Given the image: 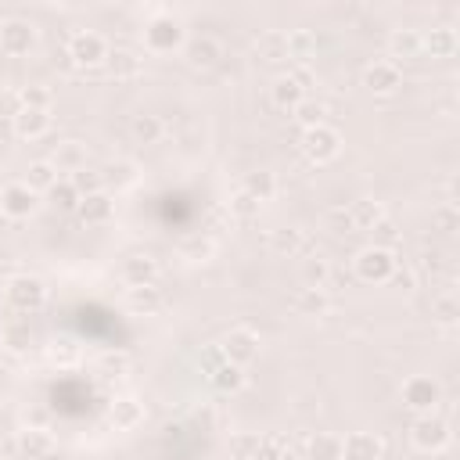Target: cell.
Wrapping results in <instances>:
<instances>
[{
	"instance_id": "cell-1",
	"label": "cell",
	"mask_w": 460,
	"mask_h": 460,
	"mask_svg": "<svg viewBox=\"0 0 460 460\" xmlns=\"http://www.w3.org/2000/svg\"><path fill=\"white\" fill-rule=\"evenodd\" d=\"M187 43V29H183V18L172 14V11H158L147 25H144V47L151 54H172Z\"/></svg>"
},
{
	"instance_id": "cell-2",
	"label": "cell",
	"mask_w": 460,
	"mask_h": 460,
	"mask_svg": "<svg viewBox=\"0 0 460 460\" xmlns=\"http://www.w3.org/2000/svg\"><path fill=\"white\" fill-rule=\"evenodd\" d=\"M399 259L392 248H381V244H367L356 252L352 259V273L363 280V284H388V277L395 273Z\"/></svg>"
},
{
	"instance_id": "cell-3",
	"label": "cell",
	"mask_w": 460,
	"mask_h": 460,
	"mask_svg": "<svg viewBox=\"0 0 460 460\" xmlns=\"http://www.w3.org/2000/svg\"><path fill=\"white\" fill-rule=\"evenodd\" d=\"M4 298H7V305H11L18 316H32V313H40L43 302H47V284H43L40 277H32V273L11 277Z\"/></svg>"
},
{
	"instance_id": "cell-4",
	"label": "cell",
	"mask_w": 460,
	"mask_h": 460,
	"mask_svg": "<svg viewBox=\"0 0 460 460\" xmlns=\"http://www.w3.org/2000/svg\"><path fill=\"white\" fill-rule=\"evenodd\" d=\"M399 395H402V406H406V410H413L417 417H424V413H435V410H438V402H442V385H438L435 377H428V374H410V377L402 381Z\"/></svg>"
},
{
	"instance_id": "cell-5",
	"label": "cell",
	"mask_w": 460,
	"mask_h": 460,
	"mask_svg": "<svg viewBox=\"0 0 460 460\" xmlns=\"http://www.w3.org/2000/svg\"><path fill=\"white\" fill-rule=\"evenodd\" d=\"M40 43V29L29 18H7L0 22V54L4 58H29Z\"/></svg>"
},
{
	"instance_id": "cell-6",
	"label": "cell",
	"mask_w": 460,
	"mask_h": 460,
	"mask_svg": "<svg viewBox=\"0 0 460 460\" xmlns=\"http://www.w3.org/2000/svg\"><path fill=\"white\" fill-rule=\"evenodd\" d=\"M410 442H413V449H420V453H442V449L453 442L449 420L438 417V413H424V417H417L413 428H410Z\"/></svg>"
},
{
	"instance_id": "cell-7",
	"label": "cell",
	"mask_w": 460,
	"mask_h": 460,
	"mask_svg": "<svg viewBox=\"0 0 460 460\" xmlns=\"http://www.w3.org/2000/svg\"><path fill=\"white\" fill-rule=\"evenodd\" d=\"M108 40L101 36V32H90V29H83V32H75L72 40H68V58H72V68H97V65H104L108 61Z\"/></svg>"
},
{
	"instance_id": "cell-8",
	"label": "cell",
	"mask_w": 460,
	"mask_h": 460,
	"mask_svg": "<svg viewBox=\"0 0 460 460\" xmlns=\"http://www.w3.org/2000/svg\"><path fill=\"white\" fill-rule=\"evenodd\" d=\"M338 151H341V133L334 129V126H313V129H302V155L309 158V162H316V165H323V162H331V158H338Z\"/></svg>"
},
{
	"instance_id": "cell-9",
	"label": "cell",
	"mask_w": 460,
	"mask_h": 460,
	"mask_svg": "<svg viewBox=\"0 0 460 460\" xmlns=\"http://www.w3.org/2000/svg\"><path fill=\"white\" fill-rule=\"evenodd\" d=\"M259 349H262V341H259V334L252 327H230L223 334V341H219L223 359L237 363V367H248L252 359H259Z\"/></svg>"
},
{
	"instance_id": "cell-10",
	"label": "cell",
	"mask_w": 460,
	"mask_h": 460,
	"mask_svg": "<svg viewBox=\"0 0 460 460\" xmlns=\"http://www.w3.org/2000/svg\"><path fill=\"white\" fill-rule=\"evenodd\" d=\"M363 86H367L370 93H377V97L395 93V90L402 86V68H399V61H392V58L370 61V65L363 68Z\"/></svg>"
},
{
	"instance_id": "cell-11",
	"label": "cell",
	"mask_w": 460,
	"mask_h": 460,
	"mask_svg": "<svg viewBox=\"0 0 460 460\" xmlns=\"http://www.w3.org/2000/svg\"><path fill=\"white\" fill-rule=\"evenodd\" d=\"M36 208H40V194L36 190H29L22 180L4 183V190H0V212L7 219H32Z\"/></svg>"
},
{
	"instance_id": "cell-12",
	"label": "cell",
	"mask_w": 460,
	"mask_h": 460,
	"mask_svg": "<svg viewBox=\"0 0 460 460\" xmlns=\"http://www.w3.org/2000/svg\"><path fill=\"white\" fill-rule=\"evenodd\" d=\"M50 122L54 119L43 108H18L11 115V129H14L18 140H40V137H47L50 133Z\"/></svg>"
},
{
	"instance_id": "cell-13",
	"label": "cell",
	"mask_w": 460,
	"mask_h": 460,
	"mask_svg": "<svg viewBox=\"0 0 460 460\" xmlns=\"http://www.w3.org/2000/svg\"><path fill=\"white\" fill-rule=\"evenodd\" d=\"M385 442L374 431H352L341 438V460H381Z\"/></svg>"
},
{
	"instance_id": "cell-14",
	"label": "cell",
	"mask_w": 460,
	"mask_h": 460,
	"mask_svg": "<svg viewBox=\"0 0 460 460\" xmlns=\"http://www.w3.org/2000/svg\"><path fill=\"white\" fill-rule=\"evenodd\" d=\"M183 58H187L194 68H212V65H219V58H223V43H219L216 36H187Z\"/></svg>"
},
{
	"instance_id": "cell-15",
	"label": "cell",
	"mask_w": 460,
	"mask_h": 460,
	"mask_svg": "<svg viewBox=\"0 0 460 460\" xmlns=\"http://www.w3.org/2000/svg\"><path fill=\"white\" fill-rule=\"evenodd\" d=\"M79 219L83 223H90V226H104V223H111V216H115V198L108 194V190H93V194H86V198H79Z\"/></svg>"
},
{
	"instance_id": "cell-16",
	"label": "cell",
	"mask_w": 460,
	"mask_h": 460,
	"mask_svg": "<svg viewBox=\"0 0 460 460\" xmlns=\"http://www.w3.org/2000/svg\"><path fill=\"white\" fill-rule=\"evenodd\" d=\"M456 47H460V36L449 25H435L428 32H420V50H428L431 58H453Z\"/></svg>"
},
{
	"instance_id": "cell-17",
	"label": "cell",
	"mask_w": 460,
	"mask_h": 460,
	"mask_svg": "<svg viewBox=\"0 0 460 460\" xmlns=\"http://www.w3.org/2000/svg\"><path fill=\"white\" fill-rule=\"evenodd\" d=\"M108 420H111L119 431H133L137 424H144V402H140V399H133V395H122V399H115V402H111Z\"/></svg>"
},
{
	"instance_id": "cell-18",
	"label": "cell",
	"mask_w": 460,
	"mask_h": 460,
	"mask_svg": "<svg viewBox=\"0 0 460 460\" xmlns=\"http://www.w3.org/2000/svg\"><path fill=\"white\" fill-rule=\"evenodd\" d=\"M0 341H4V349H7V352H29V349H32V341H36L32 323H29L25 316L7 320V323L0 327Z\"/></svg>"
},
{
	"instance_id": "cell-19",
	"label": "cell",
	"mask_w": 460,
	"mask_h": 460,
	"mask_svg": "<svg viewBox=\"0 0 460 460\" xmlns=\"http://www.w3.org/2000/svg\"><path fill=\"white\" fill-rule=\"evenodd\" d=\"M208 385H212L216 392L230 395V392H237V388L244 385V367H237V363H230V359H219V363L208 367Z\"/></svg>"
},
{
	"instance_id": "cell-20",
	"label": "cell",
	"mask_w": 460,
	"mask_h": 460,
	"mask_svg": "<svg viewBox=\"0 0 460 460\" xmlns=\"http://www.w3.org/2000/svg\"><path fill=\"white\" fill-rule=\"evenodd\" d=\"M50 162H54L58 172H79V169H86V144L83 140H61L54 147Z\"/></svg>"
},
{
	"instance_id": "cell-21",
	"label": "cell",
	"mask_w": 460,
	"mask_h": 460,
	"mask_svg": "<svg viewBox=\"0 0 460 460\" xmlns=\"http://www.w3.org/2000/svg\"><path fill=\"white\" fill-rule=\"evenodd\" d=\"M270 101H273L280 111H295V108L305 101V90H302L291 75H277L273 86H270Z\"/></svg>"
},
{
	"instance_id": "cell-22",
	"label": "cell",
	"mask_w": 460,
	"mask_h": 460,
	"mask_svg": "<svg viewBox=\"0 0 460 460\" xmlns=\"http://www.w3.org/2000/svg\"><path fill=\"white\" fill-rule=\"evenodd\" d=\"M349 219H352V230H374L385 219V208L377 198H356L349 205Z\"/></svg>"
},
{
	"instance_id": "cell-23",
	"label": "cell",
	"mask_w": 460,
	"mask_h": 460,
	"mask_svg": "<svg viewBox=\"0 0 460 460\" xmlns=\"http://www.w3.org/2000/svg\"><path fill=\"white\" fill-rule=\"evenodd\" d=\"M255 54H259L262 61H270V65L288 61V32H280V29H266V32H259V40H255Z\"/></svg>"
},
{
	"instance_id": "cell-24",
	"label": "cell",
	"mask_w": 460,
	"mask_h": 460,
	"mask_svg": "<svg viewBox=\"0 0 460 460\" xmlns=\"http://www.w3.org/2000/svg\"><path fill=\"white\" fill-rule=\"evenodd\" d=\"M162 133H165V122H162L155 111H140V115H133V122H129V137H133L137 144H158Z\"/></svg>"
},
{
	"instance_id": "cell-25",
	"label": "cell",
	"mask_w": 460,
	"mask_h": 460,
	"mask_svg": "<svg viewBox=\"0 0 460 460\" xmlns=\"http://www.w3.org/2000/svg\"><path fill=\"white\" fill-rule=\"evenodd\" d=\"M22 183H25L29 190H36V194H47V190L58 183V169H54V162H50V158H36V162H29Z\"/></svg>"
},
{
	"instance_id": "cell-26",
	"label": "cell",
	"mask_w": 460,
	"mask_h": 460,
	"mask_svg": "<svg viewBox=\"0 0 460 460\" xmlns=\"http://www.w3.org/2000/svg\"><path fill=\"white\" fill-rule=\"evenodd\" d=\"M155 273H158V266H155L151 255H133V259L122 262V280H126V288L155 284Z\"/></svg>"
},
{
	"instance_id": "cell-27",
	"label": "cell",
	"mask_w": 460,
	"mask_h": 460,
	"mask_svg": "<svg viewBox=\"0 0 460 460\" xmlns=\"http://www.w3.org/2000/svg\"><path fill=\"white\" fill-rule=\"evenodd\" d=\"M291 305H295L298 316H323L331 309V298H327L323 288H298V295H295Z\"/></svg>"
},
{
	"instance_id": "cell-28",
	"label": "cell",
	"mask_w": 460,
	"mask_h": 460,
	"mask_svg": "<svg viewBox=\"0 0 460 460\" xmlns=\"http://www.w3.org/2000/svg\"><path fill=\"white\" fill-rule=\"evenodd\" d=\"M305 460H341V435L316 431L305 446Z\"/></svg>"
},
{
	"instance_id": "cell-29",
	"label": "cell",
	"mask_w": 460,
	"mask_h": 460,
	"mask_svg": "<svg viewBox=\"0 0 460 460\" xmlns=\"http://www.w3.org/2000/svg\"><path fill=\"white\" fill-rule=\"evenodd\" d=\"M126 305H129L133 313H144V316H151V313H158V309H162V291H158L155 284H140V288H129V291H126Z\"/></svg>"
},
{
	"instance_id": "cell-30",
	"label": "cell",
	"mask_w": 460,
	"mask_h": 460,
	"mask_svg": "<svg viewBox=\"0 0 460 460\" xmlns=\"http://www.w3.org/2000/svg\"><path fill=\"white\" fill-rule=\"evenodd\" d=\"M241 190L262 205V201H270V198L277 194V176H273L270 169H255V172L244 176V187H241Z\"/></svg>"
},
{
	"instance_id": "cell-31",
	"label": "cell",
	"mask_w": 460,
	"mask_h": 460,
	"mask_svg": "<svg viewBox=\"0 0 460 460\" xmlns=\"http://www.w3.org/2000/svg\"><path fill=\"white\" fill-rule=\"evenodd\" d=\"M288 58H295L298 65L313 61V58H316V32H309V29H291V32H288Z\"/></svg>"
},
{
	"instance_id": "cell-32",
	"label": "cell",
	"mask_w": 460,
	"mask_h": 460,
	"mask_svg": "<svg viewBox=\"0 0 460 460\" xmlns=\"http://www.w3.org/2000/svg\"><path fill=\"white\" fill-rule=\"evenodd\" d=\"M108 72L115 75V79H133V75H140V58L133 54V50H126V47H115V50H108Z\"/></svg>"
},
{
	"instance_id": "cell-33",
	"label": "cell",
	"mask_w": 460,
	"mask_h": 460,
	"mask_svg": "<svg viewBox=\"0 0 460 460\" xmlns=\"http://www.w3.org/2000/svg\"><path fill=\"white\" fill-rule=\"evenodd\" d=\"M270 248L277 252V255H298L302 248H305V237H302V230L298 226H280V230H273L270 234Z\"/></svg>"
},
{
	"instance_id": "cell-34",
	"label": "cell",
	"mask_w": 460,
	"mask_h": 460,
	"mask_svg": "<svg viewBox=\"0 0 460 460\" xmlns=\"http://www.w3.org/2000/svg\"><path fill=\"white\" fill-rule=\"evenodd\" d=\"M137 165L129 162V158H119V162H111V165H104V172H101V180L104 183H111L115 190H126V187H133L137 183Z\"/></svg>"
},
{
	"instance_id": "cell-35",
	"label": "cell",
	"mask_w": 460,
	"mask_h": 460,
	"mask_svg": "<svg viewBox=\"0 0 460 460\" xmlns=\"http://www.w3.org/2000/svg\"><path fill=\"white\" fill-rule=\"evenodd\" d=\"M431 320L442 323V327H453L460 320V298L453 291H442L431 298Z\"/></svg>"
},
{
	"instance_id": "cell-36",
	"label": "cell",
	"mask_w": 460,
	"mask_h": 460,
	"mask_svg": "<svg viewBox=\"0 0 460 460\" xmlns=\"http://www.w3.org/2000/svg\"><path fill=\"white\" fill-rule=\"evenodd\" d=\"M388 50H392V58H417V54H424L420 50V32L417 29H395L392 40H388Z\"/></svg>"
},
{
	"instance_id": "cell-37",
	"label": "cell",
	"mask_w": 460,
	"mask_h": 460,
	"mask_svg": "<svg viewBox=\"0 0 460 460\" xmlns=\"http://www.w3.org/2000/svg\"><path fill=\"white\" fill-rule=\"evenodd\" d=\"M50 435L47 431H40V428H25L22 435H18V449L29 456V460H40V456H47L50 453Z\"/></svg>"
},
{
	"instance_id": "cell-38",
	"label": "cell",
	"mask_w": 460,
	"mask_h": 460,
	"mask_svg": "<svg viewBox=\"0 0 460 460\" xmlns=\"http://www.w3.org/2000/svg\"><path fill=\"white\" fill-rule=\"evenodd\" d=\"M291 115H295V122H298L302 129H313V126H323V119H327V104H323V101L305 97Z\"/></svg>"
},
{
	"instance_id": "cell-39",
	"label": "cell",
	"mask_w": 460,
	"mask_h": 460,
	"mask_svg": "<svg viewBox=\"0 0 460 460\" xmlns=\"http://www.w3.org/2000/svg\"><path fill=\"white\" fill-rule=\"evenodd\" d=\"M431 226H435L438 234H456V230H460V208H456V201L435 205V208H431Z\"/></svg>"
},
{
	"instance_id": "cell-40",
	"label": "cell",
	"mask_w": 460,
	"mask_h": 460,
	"mask_svg": "<svg viewBox=\"0 0 460 460\" xmlns=\"http://www.w3.org/2000/svg\"><path fill=\"white\" fill-rule=\"evenodd\" d=\"M47 194H50V205H54L58 212H75V208H79V194H75L72 180H58Z\"/></svg>"
},
{
	"instance_id": "cell-41",
	"label": "cell",
	"mask_w": 460,
	"mask_h": 460,
	"mask_svg": "<svg viewBox=\"0 0 460 460\" xmlns=\"http://www.w3.org/2000/svg\"><path fill=\"white\" fill-rule=\"evenodd\" d=\"M302 280H305V288H327V280H331V262L320 259V255L305 259V262H302Z\"/></svg>"
},
{
	"instance_id": "cell-42",
	"label": "cell",
	"mask_w": 460,
	"mask_h": 460,
	"mask_svg": "<svg viewBox=\"0 0 460 460\" xmlns=\"http://www.w3.org/2000/svg\"><path fill=\"white\" fill-rule=\"evenodd\" d=\"M259 431H234L230 435V456L234 460H252L255 456V449H259Z\"/></svg>"
},
{
	"instance_id": "cell-43",
	"label": "cell",
	"mask_w": 460,
	"mask_h": 460,
	"mask_svg": "<svg viewBox=\"0 0 460 460\" xmlns=\"http://www.w3.org/2000/svg\"><path fill=\"white\" fill-rule=\"evenodd\" d=\"M252 460H288V446H284V438H277V435H262V438H259V449H255Z\"/></svg>"
},
{
	"instance_id": "cell-44",
	"label": "cell",
	"mask_w": 460,
	"mask_h": 460,
	"mask_svg": "<svg viewBox=\"0 0 460 460\" xmlns=\"http://www.w3.org/2000/svg\"><path fill=\"white\" fill-rule=\"evenodd\" d=\"M72 187H75L79 198H86V194H93V190H104V180H101V172H93V169H79V172H72Z\"/></svg>"
},
{
	"instance_id": "cell-45",
	"label": "cell",
	"mask_w": 460,
	"mask_h": 460,
	"mask_svg": "<svg viewBox=\"0 0 460 460\" xmlns=\"http://www.w3.org/2000/svg\"><path fill=\"white\" fill-rule=\"evenodd\" d=\"M50 104H54V97H50L47 86H25L22 90V108H43V111H50Z\"/></svg>"
},
{
	"instance_id": "cell-46",
	"label": "cell",
	"mask_w": 460,
	"mask_h": 460,
	"mask_svg": "<svg viewBox=\"0 0 460 460\" xmlns=\"http://www.w3.org/2000/svg\"><path fill=\"white\" fill-rule=\"evenodd\" d=\"M230 212H234V216H241V219H252V216L259 212V201H255V198H248V194L241 190V194L230 201Z\"/></svg>"
},
{
	"instance_id": "cell-47",
	"label": "cell",
	"mask_w": 460,
	"mask_h": 460,
	"mask_svg": "<svg viewBox=\"0 0 460 460\" xmlns=\"http://www.w3.org/2000/svg\"><path fill=\"white\" fill-rule=\"evenodd\" d=\"M388 284H395L399 291H413V288H417V277H413L410 266H395V273L388 277Z\"/></svg>"
},
{
	"instance_id": "cell-48",
	"label": "cell",
	"mask_w": 460,
	"mask_h": 460,
	"mask_svg": "<svg viewBox=\"0 0 460 460\" xmlns=\"http://www.w3.org/2000/svg\"><path fill=\"white\" fill-rule=\"evenodd\" d=\"M180 252H183L187 259H205V255L212 252V244H208V241H201V237H194V241H183V244H180Z\"/></svg>"
},
{
	"instance_id": "cell-49",
	"label": "cell",
	"mask_w": 460,
	"mask_h": 460,
	"mask_svg": "<svg viewBox=\"0 0 460 460\" xmlns=\"http://www.w3.org/2000/svg\"><path fill=\"white\" fill-rule=\"evenodd\" d=\"M284 75H291V79H295V83H298L302 90H309V86H313V72H309L305 65H291V68H288Z\"/></svg>"
},
{
	"instance_id": "cell-50",
	"label": "cell",
	"mask_w": 460,
	"mask_h": 460,
	"mask_svg": "<svg viewBox=\"0 0 460 460\" xmlns=\"http://www.w3.org/2000/svg\"><path fill=\"white\" fill-rule=\"evenodd\" d=\"M327 223H331V226H334L338 234H341V230H352V219H349V208H334V212L327 216Z\"/></svg>"
}]
</instances>
